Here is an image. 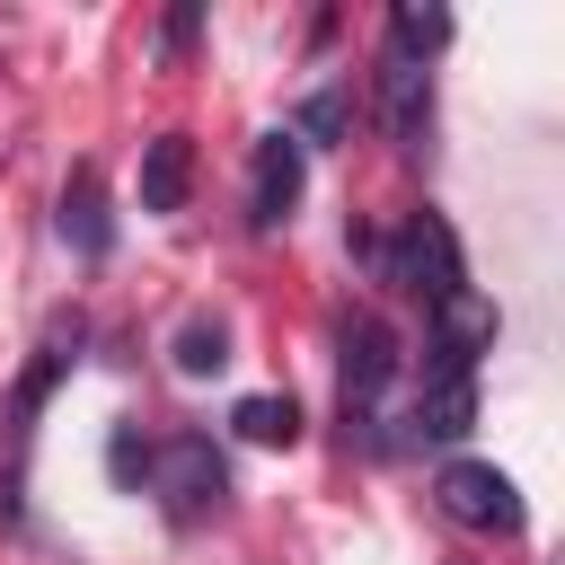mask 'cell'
I'll list each match as a JSON object with an SVG mask.
<instances>
[{
  "instance_id": "obj_15",
  "label": "cell",
  "mask_w": 565,
  "mask_h": 565,
  "mask_svg": "<svg viewBox=\"0 0 565 565\" xmlns=\"http://www.w3.org/2000/svg\"><path fill=\"white\" fill-rule=\"evenodd\" d=\"M194 35H203V9H194V0H177V9H168V26H159V44H168V53H194Z\"/></svg>"
},
{
  "instance_id": "obj_8",
  "label": "cell",
  "mask_w": 565,
  "mask_h": 565,
  "mask_svg": "<svg viewBox=\"0 0 565 565\" xmlns=\"http://www.w3.org/2000/svg\"><path fill=\"white\" fill-rule=\"evenodd\" d=\"M185 194H194V141L150 132L141 141V212H185Z\"/></svg>"
},
{
  "instance_id": "obj_4",
  "label": "cell",
  "mask_w": 565,
  "mask_h": 565,
  "mask_svg": "<svg viewBox=\"0 0 565 565\" xmlns=\"http://www.w3.org/2000/svg\"><path fill=\"white\" fill-rule=\"evenodd\" d=\"M397 380V335L388 318H353L344 327V424H371V406L388 397Z\"/></svg>"
},
{
  "instance_id": "obj_5",
  "label": "cell",
  "mask_w": 565,
  "mask_h": 565,
  "mask_svg": "<svg viewBox=\"0 0 565 565\" xmlns=\"http://www.w3.org/2000/svg\"><path fill=\"white\" fill-rule=\"evenodd\" d=\"M494 335H503V318H494V300L486 291H441L433 300V362H450V371H477V353H494Z\"/></svg>"
},
{
  "instance_id": "obj_13",
  "label": "cell",
  "mask_w": 565,
  "mask_h": 565,
  "mask_svg": "<svg viewBox=\"0 0 565 565\" xmlns=\"http://www.w3.org/2000/svg\"><path fill=\"white\" fill-rule=\"evenodd\" d=\"M441 35H450V18H441V9H415V0H397V9H388V53L424 62V53L441 44Z\"/></svg>"
},
{
  "instance_id": "obj_1",
  "label": "cell",
  "mask_w": 565,
  "mask_h": 565,
  "mask_svg": "<svg viewBox=\"0 0 565 565\" xmlns=\"http://www.w3.org/2000/svg\"><path fill=\"white\" fill-rule=\"evenodd\" d=\"M141 486L168 503L177 530H194V521L221 512V494H230V459L212 450V433H168V441H150V477H141Z\"/></svg>"
},
{
  "instance_id": "obj_16",
  "label": "cell",
  "mask_w": 565,
  "mask_h": 565,
  "mask_svg": "<svg viewBox=\"0 0 565 565\" xmlns=\"http://www.w3.org/2000/svg\"><path fill=\"white\" fill-rule=\"evenodd\" d=\"M106 459H115V477H124V486H132V477H150V441H141L132 424L115 433V450H106Z\"/></svg>"
},
{
  "instance_id": "obj_9",
  "label": "cell",
  "mask_w": 565,
  "mask_h": 565,
  "mask_svg": "<svg viewBox=\"0 0 565 565\" xmlns=\"http://www.w3.org/2000/svg\"><path fill=\"white\" fill-rule=\"evenodd\" d=\"M291 203H300V141L291 132H265L256 141V230H282L291 221Z\"/></svg>"
},
{
  "instance_id": "obj_12",
  "label": "cell",
  "mask_w": 565,
  "mask_h": 565,
  "mask_svg": "<svg viewBox=\"0 0 565 565\" xmlns=\"http://www.w3.org/2000/svg\"><path fill=\"white\" fill-rule=\"evenodd\" d=\"M221 362H230V327H221V318H185V327H177V371H185V380H212Z\"/></svg>"
},
{
  "instance_id": "obj_7",
  "label": "cell",
  "mask_w": 565,
  "mask_h": 565,
  "mask_svg": "<svg viewBox=\"0 0 565 565\" xmlns=\"http://www.w3.org/2000/svg\"><path fill=\"white\" fill-rule=\"evenodd\" d=\"M380 115H388V141H397V150H424V124H433V71L406 62V53H380Z\"/></svg>"
},
{
  "instance_id": "obj_3",
  "label": "cell",
  "mask_w": 565,
  "mask_h": 565,
  "mask_svg": "<svg viewBox=\"0 0 565 565\" xmlns=\"http://www.w3.org/2000/svg\"><path fill=\"white\" fill-rule=\"evenodd\" d=\"M433 494H441V512L459 530H521V494H512V477L494 459H450L433 477Z\"/></svg>"
},
{
  "instance_id": "obj_2",
  "label": "cell",
  "mask_w": 565,
  "mask_h": 565,
  "mask_svg": "<svg viewBox=\"0 0 565 565\" xmlns=\"http://www.w3.org/2000/svg\"><path fill=\"white\" fill-rule=\"evenodd\" d=\"M371 265H380V282L415 291L424 309H433L441 291H459V282H468V274H459V238H450V221H441V212H406V221H397V238H380V247H371Z\"/></svg>"
},
{
  "instance_id": "obj_11",
  "label": "cell",
  "mask_w": 565,
  "mask_h": 565,
  "mask_svg": "<svg viewBox=\"0 0 565 565\" xmlns=\"http://www.w3.org/2000/svg\"><path fill=\"white\" fill-rule=\"evenodd\" d=\"M344 132H353V88H344V79L309 88V97H300V124H291V141H344Z\"/></svg>"
},
{
  "instance_id": "obj_10",
  "label": "cell",
  "mask_w": 565,
  "mask_h": 565,
  "mask_svg": "<svg viewBox=\"0 0 565 565\" xmlns=\"http://www.w3.org/2000/svg\"><path fill=\"white\" fill-rule=\"evenodd\" d=\"M62 238H71L79 256H106V247H115V221H106L97 168H71V185H62Z\"/></svg>"
},
{
  "instance_id": "obj_14",
  "label": "cell",
  "mask_w": 565,
  "mask_h": 565,
  "mask_svg": "<svg viewBox=\"0 0 565 565\" xmlns=\"http://www.w3.org/2000/svg\"><path fill=\"white\" fill-rule=\"evenodd\" d=\"M230 424H238L247 441H265V450H274V441H291V433H300V406H291V397H238V406H230Z\"/></svg>"
},
{
  "instance_id": "obj_6",
  "label": "cell",
  "mask_w": 565,
  "mask_h": 565,
  "mask_svg": "<svg viewBox=\"0 0 565 565\" xmlns=\"http://www.w3.org/2000/svg\"><path fill=\"white\" fill-rule=\"evenodd\" d=\"M468 424H477V380L450 362H424V388L406 406V441H459Z\"/></svg>"
}]
</instances>
